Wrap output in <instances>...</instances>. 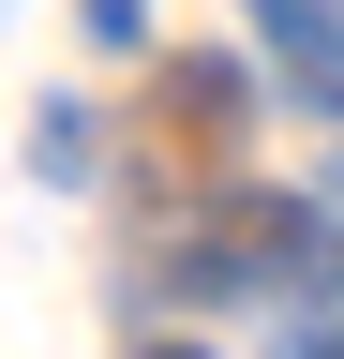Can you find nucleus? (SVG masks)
Returning <instances> with one entry per match:
<instances>
[{
	"label": "nucleus",
	"instance_id": "obj_2",
	"mask_svg": "<svg viewBox=\"0 0 344 359\" xmlns=\"http://www.w3.org/2000/svg\"><path fill=\"white\" fill-rule=\"evenodd\" d=\"M254 30L299 75V105H344V0H254Z\"/></svg>",
	"mask_w": 344,
	"mask_h": 359
},
{
	"label": "nucleus",
	"instance_id": "obj_4",
	"mask_svg": "<svg viewBox=\"0 0 344 359\" xmlns=\"http://www.w3.org/2000/svg\"><path fill=\"white\" fill-rule=\"evenodd\" d=\"M75 15H90V45H135V30H150V0H75Z\"/></svg>",
	"mask_w": 344,
	"mask_h": 359
},
{
	"label": "nucleus",
	"instance_id": "obj_5",
	"mask_svg": "<svg viewBox=\"0 0 344 359\" xmlns=\"http://www.w3.org/2000/svg\"><path fill=\"white\" fill-rule=\"evenodd\" d=\"M135 359H209V344H135Z\"/></svg>",
	"mask_w": 344,
	"mask_h": 359
},
{
	"label": "nucleus",
	"instance_id": "obj_6",
	"mask_svg": "<svg viewBox=\"0 0 344 359\" xmlns=\"http://www.w3.org/2000/svg\"><path fill=\"white\" fill-rule=\"evenodd\" d=\"M299 359H344V330H315V344H299Z\"/></svg>",
	"mask_w": 344,
	"mask_h": 359
},
{
	"label": "nucleus",
	"instance_id": "obj_1",
	"mask_svg": "<svg viewBox=\"0 0 344 359\" xmlns=\"http://www.w3.org/2000/svg\"><path fill=\"white\" fill-rule=\"evenodd\" d=\"M180 285H195V299H270V285H329V240H315V210H284V195H240V210H209L195 240H180Z\"/></svg>",
	"mask_w": 344,
	"mask_h": 359
},
{
	"label": "nucleus",
	"instance_id": "obj_3",
	"mask_svg": "<svg viewBox=\"0 0 344 359\" xmlns=\"http://www.w3.org/2000/svg\"><path fill=\"white\" fill-rule=\"evenodd\" d=\"M240 105H254L240 60H165V120H180L195 150H209V135H240Z\"/></svg>",
	"mask_w": 344,
	"mask_h": 359
}]
</instances>
